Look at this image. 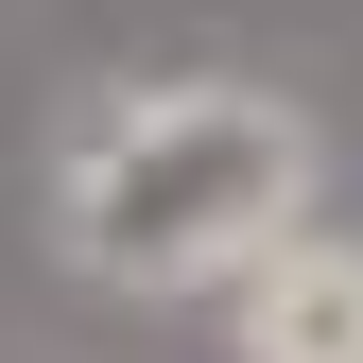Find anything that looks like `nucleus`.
<instances>
[{
	"label": "nucleus",
	"mask_w": 363,
	"mask_h": 363,
	"mask_svg": "<svg viewBox=\"0 0 363 363\" xmlns=\"http://www.w3.org/2000/svg\"><path fill=\"white\" fill-rule=\"evenodd\" d=\"M329 191V139L277 86H104L52 121V225L104 294H225L259 242H294Z\"/></svg>",
	"instance_id": "1"
},
{
	"label": "nucleus",
	"mask_w": 363,
	"mask_h": 363,
	"mask_svg": "<svg viewBox=\"0 0 363 363\" xmlns=\"http://www.w3.org/2000/svg\"><path fill=\"white\" fill-rule=\"evenodd\" d=\"M225 346L242 363H363V242H329V225L259 242L225 277Z\"/></svg>",
	"instance_id": "2"
}]
</instances>
